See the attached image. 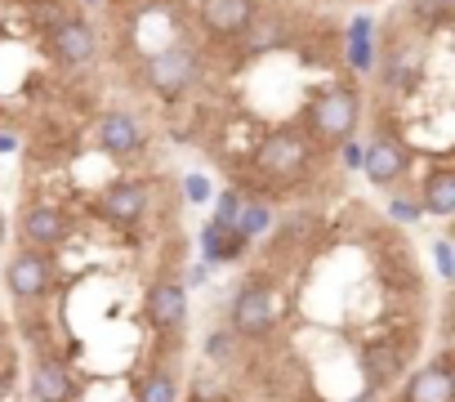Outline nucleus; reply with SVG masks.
Instances as JSON below:
<instances>
[{"instance_id": "obj_26", "label": "nucleus", "mask_w": 455, "mask_h": 402, "mask_svg": "<svg viewBox=\"0 0 455 402\" xmlns=\"http://www.w3.org/2000/svg\"><path fill=\"white\" fill-rule=\"evenodd\" d=\"M5 389H10V380H5V371H0V402H5Z\"/></svg>"}, {"instance_id": "obj_3", "label": "nucleus", "mask_w": 455, "mask_h": 402, "mask_svg": "<svg viewBox=\"0 0 455 402\" xmlns=\"http://www.w3.org/2000/svg\"><path fill=\"white\" fill-rule=\"evenodd\" d=\"M192 81H196V54L188 45H161L148 59V85L161 99H179Z\"/></svg>"}, {"instance_id": "obj_20", "label": "nucleus", "mask_w": 455, "mask_h": 402, "mask_svg": "<svg viewBox=\"0 0 455 402\" xmlns=\"http://www.w3.org/2000/svg\"><path fill=\"white\" fill-rule=\"evenodd\" d=\"M366 366H371V375H375V380H393V375H397V366H402V358H397L393 349H371Z\"/></svg>"}, {"instance_id": "obj_4", "label": "nucleus", "mask_w": 455, "mask_h": 402, "mask_svg": "<svg viewBox=\"0 0 455 402\" xmlns=\"http://www.w3.org/2000/svg\"><path fill=\"white\" fill-rule=\"evenodd\" d=\"M308 157H313V148H308V139H304L299 130H277V134H268V139L259 143V152H255L259 170L273 174V179H295V174L308 165Z\"/></svg>"}, {"instance_id": "obj_11", "label": "nucleus", "mask_w": 455, "mask_h": 402, "mask_svg": "<svg viewBox=\"0 0 455 402\" xmlns=\"http://www.w3.org/2000/svg\"><path fill=\"white\" fill-rule=\"evenodd\" d=\"M99 143H103V152H112V157L125 161V157H134L143 148V125L130 112H108L99 121Z\"/></svg>"}, {"instance_id": "obj_1", "label": "nucleus", "mask_w": 455, "mask_h": 402, "mask_svg": "<svg viewBox=\"0 0 455 402\" xmlns=\"http://www.w3.org/2000/svg\"><path fill=\"white\" fill-rule=\"evenodd\" d=\"M357 117H362V99H357V90H348V85H331L326 94H317L313 103H308V125L322 134V139H348L353 134V125H357Z\"/></svg>"}, {"instance_id": "obj_23", "label": "nucleus", "mask_w": 455, "mask_h": 402, "mask_svg": "<svg viewBox=\"0 0 455 402\" xmlns=\"http://www.w3.org/2000/svg\"><path fill=\"white\" fill-rule=\"evenodd\" d=\"M188 197H192V201H205V197H210V183H205L201 174H188Z\"/></svg>"}, {"instance_id": "obj_10", "label": "nucleus", "mask_w": 455, "mask_h": 402, "mask_svg": "<svg viewBox=\"0 0 455 402\" xmlns=\"http://www.w3.org/2000/svg\"><path fill=\"white\" fill-rule=\"evenodd\" d=\"M50 45H54V59L59 63H90L94 59V50H99V41H94V32H90V23H81V19H68V23H59L54 28V36H50Z\"/></svg>"}, {"instance_id": "obj_13", "label": "nucleus", "mask_w": 455, "mask_h": 402, "mask_svg": "<svg viewBox=\"0 0 455 402\" xmlns=\"http://www.w3.org/2000/svg\"><path fill=\"white\" fill-rule=\"evenodd\" d=\"M451 398H455V380H451L446 358L424 366V371H415L411 384H406V402H451Z\"/></svg>"}, {"instance_id": "obj_8", "label": "nucleus", "mask_w": 455, "mask_h": 402, "mask_svg": "<svg viewBox=\"0 0 455 402\" xmlns=\"http://www.w3.org/2000/svg\"><path fill=\"white\" fill-rule=\"evenodd\" d=\"M143 309H148V322H152L156 331H179L183 318H188V291H183L179 282H156V286L148 291Z\"/></svg>"}, {"instance_id": "obj_12", "label": "nucleus", "mask_w": 455, "mask_h": 402, "mask_svg": "<svg viewBox=\"0 0 455 402\" xmlns=\"http://www.w3.org/2000/svg\"><path fill=\"white\" fill-rule=\"evenodd\" d=\"M32 398L36 402H72L76 398V380L63 362L54 358H41L36 371H32Z\"/></svg>"}, {"instance_id": "obj_6", "label": "nucleus", "mask_w": 455, "mask_h": 402, "mask_svg": "<svg viewBox=\"0 0 455 402\" xmlns=\"http://www.w3.org/2000/svg\"><path fill=\"white\" fill-rule=\"evenodd\" d=\"M19 237L28 251H50L68 237V215L59 206H28L19 220Z\"/></svg>"}, {"instance_id": "obj_5", "label": "nucleus", "mask_w": 455, "mask_h": 402, "mask_svg": "<svg viewBox=\"0 0 455 402\" xmlns=\"http://www.w3.org/2000/svg\"><path fill=\"white\" fill-rule=\"evenodd\" d=\"M5 286H10V295L14 300H41L45 291H50V260H45V251H19L14 260H10V269H5Z\"/></svg>"}, {"instance_id": "obj_27", "label": "nucleus", "mask_w": 455, "mask_h": 402, "mask_svg": "<svg viewBox=\"0 0 455 402\" xmlns=\"http://www.w3.org/2000/svg\"><path fill=\"white\" fill-rule=\"evenodd\" d=\"M5 148H14V139H10V134H0V152H5Z\"/></svg>"}, {"instance_id": "obj_7", "label": "nucleus", "mask_w": 455, "mask_h": 402, "mask_svg": "<svg viewBox=\"0 0 455 402\" xmlns=\"http://www.w3.org/2000/svg\"><path fill=\"white\" fill-rule=\"evenodd\" d=\"M196 19L214 36H242L246 23L255 19V0H201Z\"/></svg>"}, {"instance_id": "obj_25", "label": "nucleus", "mask_w": 455, "mask_h": 402, "mask_svg": "<svg viewBox=\"0 0 455 402\" xmlns=\"http://www.w3.org/2000/svg\"><path fill=\"white\" fill-rule=\"evenodd\" d=\"M344 161H348V165H362V148L348 143V148H344Z\"/></svg>"}, {"instance_id": "obj_16", "label": "nucleus", "mask_w": 455, "mask_h": 402, "mask_svg": "<svg viewBox=\"0 0 455 402\" xmlns=\"http://www.w3.org/2000/svg\"><path fill=\"white\" fill-rule=\"evenodd\" d=\"M201 251H205L210 264H219V260L242 255V251H246V237H242L237 229H219V224H210V229L201 233Z\"/></svg>"}, {"instance_id": "obj_9", "label": "nucleus", "mask_w": 455, "mask_h": 402, "mask_svg": "<svg viewBox=\"0 0 455 402\" xmlns=\"http://www.w3.org/2000/svg\"><path fill=\"white\" fill-rule=\"evenodd\" d=\"M99 211H103L112 224L134 229V224L143 220V211H148V188H143V183H112V188L103 192V201H99Z\"/></svg>"}, {"instance_id": "obj_19", "label": "nucleus", "mask_w": 455, "mask_h": 402, "mask_svg": "<svg viewBox=\"0 0 455 402\" xmlns=\"http://www.w3.org/2000/svg\"><path fill=\"white\" fill-rule=\"evenodd\" d=\"M268 229V206H259V201H242V215H237V233L251 242Z\"/></svg>"}, {"instance_id": "obj_2", "label": "nucleus", "mask_w": 455, "mask_h": 402, "mask_svg": "<svg viewBox=\"0 0 455 402\" xmlns=\"http://www.w3.org/2000/svg\"><path fill=\"white\" fill-rule=\"evenodd\" d=\"M228 318H233V331L237 335H251V340H259L268 326H273V318H277V291L268 286V282H246L237 295H233V309H228Z\"/></svg>"}, {"instance_id": "obj_14", "label": "nucleus", "mask_w": 455, "mask_h": 402, "mask_svg": "<svg viewBox=\"0 0 455 402\" xmlns=\"http://www.w3.org/2000/svg\"><path fill=\"white\" fill-rule=\"evenodd\" d=\"M362 165H366V174H371V183H393V179H402V170H406V152L393 143V139H375L371 148H362Z\"/></svg>"}, {"instance_id": "obj_18", "label": "nucleus", "mask_w": 455, "mask_h": 402, "mask_svg": "<svg viewBox=\"0 0 455 402\" xmlns=\"http://www.w3.org/2000/svg\"><path fill=\"white\" fill-rule=\"evenodd\" d=\"M179 389H174V375L170 371H152L143 384H139V402H174Z\"/></svg>"}, {"instance_id": "obj_22", "label": "nucleus", "mask_w": 455, "mask_h": 402, "mask_svg": "<svg viewBox=\"0 0 455 402\" xmlns=\"http://www.w3.org/2000/svg\"><path fill=\"white\" fill-rule=\"evenodd\" d=\"M237 215H242V192H223L214 224H219V229H237Z\"/></svg>"}, {"instance_id": "obj_17", "label": "nucleus", "mask_w": 455, "mask_h": 402, "mask_svg": "<svg viewBox=\"0 0 455 402\" xmlns=\"http://www.w3.org/2000/svg\"><path fill=\"white\" fill-rule=\"evenodd\" d=\"M242 45H246L251 54H264V50L282 45V23H277V19H264V14H255V19L246 23V32H242Z\"/></svg>"}, {"instance_id": "obj_15", "label": "nucleus", "mask_w": 455, "mask_h": 402, "mask_svg": "<svg viewBox=\"0 0 455 402\" xmlns=\"http://www.w3.org/2000/svg\"><path fill=\"white\" fill-rule=\"evenodd\" d=\"M424 211H428V215H451V211H455V170L437 165V170L424 179Z\"/></svg>"}, {"instance_id": "obj_24", "label": "nucleus", "mask_w": 455, "mask_h": 402, "mask_svg": "<svg viewBox=\"0 0 455 402\" xmlns=\"http://www.w3.org/2000/svg\"><path fill=\"white\" fill-rule=\"evenodd\" d=\"M433 251H437V269H442V273L451 277V273H455V264H451V246H446V242H437Z\"/></svg>"}, {"instance_id": "obj_21", "label": "nucleus", "mask_w": 455, "mask_h": 402, "mask_svg": "<svg viewBox=\"0 0 455 402\" xmlns=\"http://www.w3.org/2000/svg\"><path fill=\"white\" fill-rule=\"evenodd\" d=\"M366 32H371L366 19H357V23H353V45H348V50H353V68H362V72L371 68V41H366Z\"/></svg>"}]
</instances>
